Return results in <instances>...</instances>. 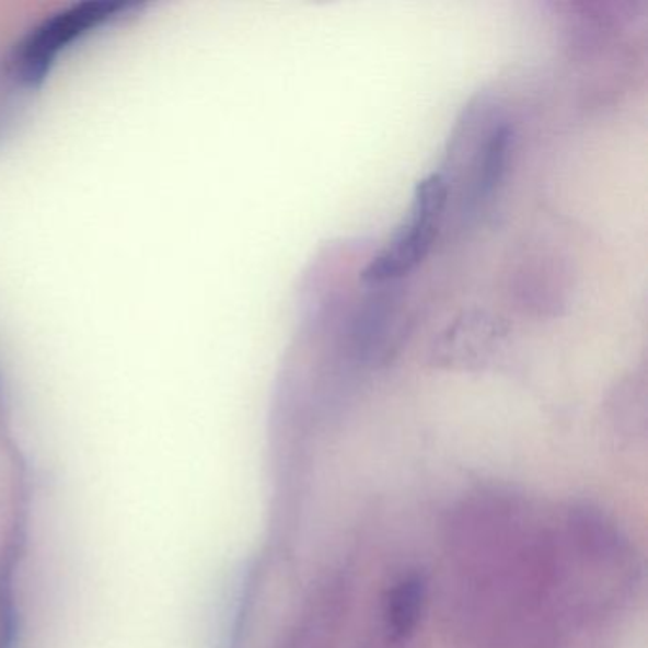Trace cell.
<instances>
[{
	"label": "cell",
	"mask_w": 648,
	"mask_h": 648,
	"mask_svg": "<svg viewBox=\"0 0 648 648\" xmlns=\"http://www.w3.org/2000/svg\"><path fill=\"white\" fill-rule=\"evenodd\" d=\"M451 187L441 173H430L418 183L409 217L389 244L369 261L361 278L369 286L400 281L428 257L445 216Z\"/></svg>",
	"instance_id": "1"
},
{
	"label": "cell",
	"mask_w": 648,
	"mask_h": 648,
	"mask_svg": "<svg viewBox=\"0 0 648 648\" xmlns=\"http://www.w3.org/2000/svg\"><path fill=\"white\" fill-rule=\"evenodd\" d=\"M131 7L134 4L123 0H88L44 20L31 31L18 51L15 69L20 80L30 86L43 84L61 51Z\"/></svg>",
	"instance_id": "2"
},
{
	"label": "cell",
	"mask_w": 648,
	"mask_h": 648,
	"mask_svg": "<svg viewBox=\"0 0 648 648\" xmlns=\"http://www.w3.org/2000/svg\"><path fill=\"white\" fill-rule=\"evenodd\" d=\"M352 317L348 345L354 358L361 361H386L409 332L404 314V296L400 281L371 286Z\"/></svg>",
	"instance_id": "3"
},
{
	"label": "cell",
	"mask_w": 648,
	"mask_h": 648,
	"mask_svg": "<svg viewBox=\"0 0 648 648\" xmlns=\"http://www.w3.org/2000/svg\"><path fill=\"white\" fill-rule=\"evenodd\" d=\"M508 325L485 310H466L433 339L430 360L447 369H477L497 354Z\"/></svg>",
	"instance_id": "4"
},
{
	"label": "cell",
	"mask_w": 648,
	"mask_h": 648,
	"mask_svg": "<svg viewBox=\"0 0 648 648\" xmlns=\"http://www.w3.org/2000/svg\"><path fill=\"white\" fill-rule=\"evenodd\" d=\"M510 291L518 299V306L534 314H554L565 303L567 270L563 261L549 250L534 247L516 261L510 274Z\"/></svg>",
	"instance_id": "5"
}]
</instances>
